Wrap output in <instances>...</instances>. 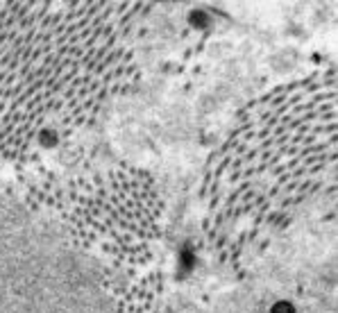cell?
<instances>
[{
  "label": "cell",
  "mask_w": 338,
  "mask_h": 313,
  "mask_svg": "<svg viewBox=\"0 0 338 313\" xmlns=\"http://www.w3.org/2000/svg\"><path fill=\"white\" fill-rule=\"evenodd\" d=\"M272 313H295V311L288 302H277V304L272 306Z\"/></svg>",
  "instance_id": "obj_1"
}]
</instances>
